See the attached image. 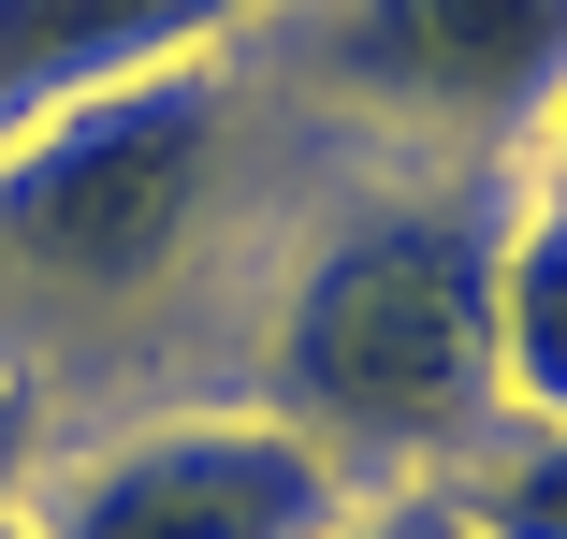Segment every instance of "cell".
<instances>
[{
  "instance_id": "6da1fadb",
  "label": "cell",
  "mask_w": 567,
  "mask_h": 539,
  "mask_svg": "<svg viewBox=\"0 0 567 539\" xmlns=\"http://www.w3.org/2000/svg\"><path fill=\"white\" fill-rule=\"evenodd\" d=\"M495 234H509V190H379L291 263L262 321V408L350 467V496H422L509 423Z\"/></svg>"
},
{
  "instance_id": "7a4b0ae2",
  "label": "cell",
  "mask_w": 567,
  "mask_h": 539,
  "mask_svg": "<svg viewBox=\"0 0 567 539\" xmlns=\"http://www.w3.org/2000/svg\"><path fill=\"white\" fill-rule=\"evenodd\" d=\"M218 146H234L218 59L102 88V102H59L44 132L0 146V263H30L73 306L161 292L189 263V234H204V204H218Z\"/></svg>"
},
{
  "instance_id": "3957f363",
  "label": "cell",
  "mask_w": 567,
  "mask_h": 539,
  "mask_svg": "<svg viewBox=\"0 0 567 539\" xmlns=\"http://www.w3.org/2000/svg\"><path fill=\"white\" fill-rule=\"evenodd\" d=\"M291 88L422 146H538L567 102V0H277Z\"/></svg>"
},
{
  "instance_id": "277c9868",
  "label": "cell",
  "mask_w": 567,
  "mask_h": 539,
  "mask_svg": "<svg viewBox=\"0 0 567 539\" xmlns=\"http://www.w3.org/2000/svg\"><path fill=\"white\" fill-rule=\"evenodd\" d=\"M350 510V467L306 452L277 408H189L44 467L30 539H334Z\"/></svg>"
},
{
  "instance_id": "5b68a950",
  "label": "cell",
  "mask_w": 567,
  "mask_h": 539,
  "mask_svg": "<svg viewBox=\"0 0 567 539\" xmlns=\"http://www.w3.org/2000/svg\"><path fill=\"white\" fill-rule=\"evenodd\" d=\"M262 16H277V0H0V146L44 132L59 102L189 73V59H218Z\"/></svg>"
},
{
  "instance_id": "8992f818",
  "label": "cell",
  "mask_w": 567,
  "mask_h": 539,
  "mask_svg": "<svg viewBox=\"0 0 567 539\" xmlns=\"http://www.w3.org/2000/svg\"><path fill=\"white\" fill-rule=\"evenodd\" d=\"M495 394L509 423H567V204L524 190L495 234Z\"/></svg>"
},
{
  "instance_id": "52a82bcc",
  "label": "cell",
  "mask_w": 567,
  "mask_h": 539,
  "mask_svg": "<svg viewBox=\"0 0 567 539\" xmlns=\"http://www.w3.org/2000/svg\"><path fill=\"white\" fill-rule=\"evenodd\" d=\"M436 496L466 510V539H567V423H495Z\"/></svg>"
},
{
  "instance_id": "ba28073f",
  "label": "cell",
  "mask_w": 567,
  "mask_h": 539,
  "mask_svg": "<svg viewBox=\"0 0 567 539\" xmlns=\"http://www.w3.org/2000/svg\"><path fill=\"white\" fill-rule=\"evenodd\" d=\"M30 496H44V394L0 379V510H30Z\"/></svg>"
},
{
  "instance_id": "9c48e42d",
  "label": "cell",
  "mask_w": 567,
  "mask_h": 539,
  "mask_svg": "<svg viewBox=\"0 0 567 539\" xmlns=\"http://www.w3.org/2000/svg\"><path fill=\"white\" fill-rule=\"evenodd\" d=\"M334 539H466V510H451V496L422 481V496H364V510L334 525Z\"/></svg>"
},
{
  "instance_id": "30bf717a",
  "label": "cell",
  "mask_w": 567,
  "mask_h": 539,
  "mask_svg": "<svg viewBox=\"0 0 567 539\" xmlns=\"http://www.w3.org/2000/svg\"><path fill=\"white\" fill-rule=\"evenodd\" d=\"M524 190H553V204H567V102L538 118V175H524Z\"/></svg>"
},
{
  "instance_id": "8fae6325",
  "label": "cell",
  "mask_w": 567,
  "mask_h": 539,
  "mask_svg": "<svg viewBox=\"0 0 567 539\" xmlns=\"http://www.w3.org/2000/svg\"><path fill=\"white\" fill-rule=\"evenodd\" d=\"M0 539H30V510H0Z\"/></svg>"
}]
</instances>
